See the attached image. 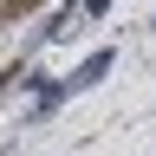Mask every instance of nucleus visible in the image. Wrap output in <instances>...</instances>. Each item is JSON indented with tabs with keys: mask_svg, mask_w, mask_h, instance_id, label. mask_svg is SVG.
Masks as SVG:
<instances>
[{
	"mask_svg": "<svg viewBox=\"0 0 156 156\" xmlns=\"http://www.w3.org/2000/svg\"><path fill=\"white\" fill-rule=\"evenodd\" d=\"M111 65H117V52H111V46H98L85 65H72V72H65V91H91V85H98V78H104Z\"/></svg>",
	"mask_w": 156,
	"mask_h": 156,
	"instance_id": "1",
	"label": "nucleus"
},
{
	"mask_svg": "<svg viewBox=\"0 0 156 156\" xmlns=\"http://www.w3.org/2000/svg\"><path fill=\"white\" fill-rule=\"evenodd\" d=\"M39 0H7V20H20V13H33Z\"/></svg>",
	"mask_w": 156,
	"mask_h": 156,
	"instance_id": "2",
	"label": "nucleus"
}]
</instances>
